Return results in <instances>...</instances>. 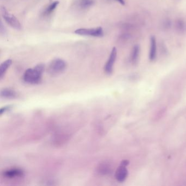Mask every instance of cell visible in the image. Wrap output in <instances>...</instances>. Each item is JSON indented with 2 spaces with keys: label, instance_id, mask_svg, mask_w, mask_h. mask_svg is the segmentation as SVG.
I'll return each instance as SVG.
<instances>
[{
  "label": "cell",
  "instance_id": "6da1fadb",
  "mask_svg": "<svg viewBox=\"0 0 186 186\" xmlns=\"http://www.w3.org/2000/svg\"><path fill=\"white\" fill-rule=\"evenodd\" d=\"M45 69V65L40 63L35 67L27 69L24 74V82L29 84H38L41 82L42 75Z\"/></svg>",
  "mask_w": 186,
  "mask_h": 186
},
{
  "label": "cell",
  "instance_id": "7a4b0ae2",
  "mask_svg": "<svg viewBox=\"0 0 186 186\" xmlns=\"http://www.w3.org/2000/svg\"><path fill=\"white\" fill-rule=\"evenodd\" d=\"M67 66V63L65 60L56 58L50 62L48 68V71L51 75H59L65 71Z\"/></svg>",
  "mask_w": 186,
  "mask_h": 186
},
{
  "label": "cell",
  "instance_id": "3957f363",
  "mask_svg": "<svg viewBox=\"0 0 186 186\" xmlns=\"http://www.w3.org/2000/svg\"><path fill=\"white\" fill-rule=\"evenodd\" d=\"M1 13L3 19L11 27L16 30H21L22 26L19 20L7 10L4 7H1Z\"/></svg>",
  "mask_w": 186,
  "mask_h": 186
},
{
  "label": "cell",
  "instance_id": "277c9868",
  "mask_svg": "<svg viewBox=\"0 0 186 186\" xmlns=\"http://www.w3.org/2000/svg\"><path fill=\"white\" fill-rule=\"evenodd\" d=\"M75 34L80 36H90L93 37H102L104 36V30L102 27H94V28H81L76 29Z\"/></svg>",
  "mask_w": 186,
  "mask_h": 186
},
{
  "label": "cell",
  "instance_id": "5b68a950",
  "mask_svg": "<svg viewBox=\"0 0 186 186\" xmlns=\"http://www.w3.org/2000/svg\"><path fill=\"white\" fill-rule=\"evenodd\" d=\"M117 49L115 47H114L112 49L108 60L105 65L104 71L108 74H110L113 72L114 64L117 57Z\"/></svg>",
  "mask_w": 186,
  "mask_h": 186
},
{
  "label": "cell",
  "instance_id": "8992f818",
  "mask_svg": "<svg viewBox=\"0 0 186 186\" xmlns=\"http://www.w3.org/2000/svg\"><path fill=\"white\" fill-rule=\"evenodd\" d=\"M94 0H75L74 1V8L79 11H85L93 6Z\"/></svg>",
  "mask_w": 186,
  "mask_h": 186
},
{
  "label": "cell",
  "instance_id": "52a82bcc",
  "mask_svg": "<svg viewBox=\"0 0 186 186\" xmlns=\"http://www.w3.org/2000/svg\"><path fill=\"white\" fill-rule=\"evenodd\" d=\"M24 175V173L23 170L19 168H13L6 170L3 173V176L8 178H21Z\"/></svg>",
  "mask_w": 186,
  "mask_h": 186
},
{
  "label": "cell",
  "instance_id": "ba28073f",
  "mask_svg": "<svg viewBox=\"0 0 186 186\" xmlns=\"http://www.w3.org/2000/svg\"><path fill=\"white\" fill-rule=\"evenodd\" d=\"M59 4V1H54L50 3L43 9L42 16L43 18H48L54 13Z\"/></svg>",
  "mask_w": 186,
  "mask_h": 186
},
{
  "label": "cell",
  "instance_id": "9c48e42d",
  "mask_svg": "<svg viewBox=\"0 0 186 186\" xmlns=\"http://www.w3.org/2000/svg\"><path fill=\"white\" fill-rule=\"evenodd\" d=\"M128 171L126 166L121 164L117 168L115 173V178L119 182H123L127 177Z\"/></svg>",
  "mask_w": 186,
  "mask_h": 186
},
{
  "label": "cell",
  "instance_id": "30bf717a",
  "mask_svg": "<svg viewBox=\"0 0 186 186\" xmlns=\"http://www.w3.org/2000/svg\"><path fill=\"white\" fill-rule=\"evenodd\" d=\"M157 55V43L156 38L152 36L150 38V48L149 52V59L151 61H153Z\"/></svg>",
  "mask_w": 186,
  "mask_h": 186
},
{
  "label": "cell",
  "instance_id": "8fae6325",
  "mask_svg": "<svg viewBox=\"0 0 186 186\" xmlns=\"http://www.w3.org/2000/svg\"><path fill=\"white\" fill-rule=\"evenodd\" d=\"M1 97L3 98H15L17 97V93L14 90L6 88L1 91Z\"/></svg>",
  "mask_w": 186,
  "mask_h": 186
},
{
  "label": "cell",
  "instance_id": "7c38bea8",
  "mask_svg": "<svg viewBox=\"0 0 186 186\" xmlns=\"http://www.w3.org/2000/svg\"><path fill=\"white\" fill-rule=\"evenodd\" d=\"M12 60L8 59L1 63V65L0 66V79H2L3 77H4L7 70L12 64Z\"/></svg>",
  "mask_w": 186,
  "mask_h": 186
},
{
  "label": "cell",
  "instance_id": "4fadbf2b",
  "mask_svg": "<svg viewBox=\"0 0 186 186\" xmlns=\"http://www.w3.org/2000/svg\"><path fill=\"white\" fill-rule=\"evenodd\" d=\"M140 46L138 45H134V47L132 49L131 55H130V60L133 63H136L138 61V58L140 54Z\"/></svg>",
  "mask_w": 186,
  "mask_h": 186
},
{
  "label": "cell",
  "instance_id": "5bb4252c",
  "mask_svg": "<svg viewBox=\"0 0 186 186\" xmlns=\"http://www.w3.org/2000/svg\"><path fill=\"white\" fill-rule=\"evenodd\" d=\"M176 27L178 31L182 32L185 31L186 29V25L184 21L182 20H178L176 23Z\"/></svg>",
  "mask_w": 186,
  "mask_h": 186
},
{
  "label": "cell",
  "instance_id": "9a60e30c",
  "mask_svg": "<svg viewBox=\"0 0 186 186\" xmlns=\"http://www.w3.org/2000/svg\"><path fill=\"white\" fill-rule=\"evenodd\" d=\"M109 170H110L109 167L105 164H101L98 168L99 172L100 173V174H108Z\"/></svg>",
  "mask_w": 186,
  "mask_h": 186
},
{
  "label": "cell",
  "instance_id": "2e32d148",
  "mask_svg": "<svg viewBox=\"0 0 186 186\" xmlns=\"http://www.w3.org/2000/svg\"><path fill=\"white\" fill-rule=\"evenodd\" d=\"M13 108V106L11 105H7V106H4V107H2V108H1V110H0V114H1V115H2L3 114L10 111L11 109H12Z\"/></svg>",
  "mask_w": 186,
  "mask_h": 186
},
{
  "label": "cell",
  "instance_id": "e0dca14e",
  "mask_svg": "<svg viewBox=\"0 0 186 186\" xmlns=\"http://www.w3.org/2000/svg\"><path fill=\"white\" fill-rule=\"evenodd\" d=\"M0 32H1V35L2 36H5L6 35L7 31L5 26H4L3 23L1 22V27H0Z\"/></svg>",
  "mask_w": 186,
  "mask_h": 186
},
{
  "label": "cell",
  "instance_id": "ac0fdd59",
  "mask_svg": "<svg viewBox=\"0 0 186 186\" xmlns=\"http://www.w3.org/2000/svg\"><path fill=\"white\" fill-rule=\"evenodd\" d=\"M115 1L119 2L122 5H125V0H115Z\"/></svg>",
  "mask_w": 186,
  "mask_h": 186
}]
</instances>
